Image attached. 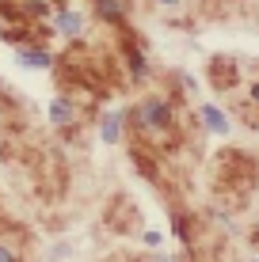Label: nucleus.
<instances>
[{
  "label": "nucleus",
  "instance_id": "7ed1b4c3",
  "mask_svg": "<svg viewBox=\"0 0 259 262\" xmlns=\"http://www.w3.org/2000/svg\"><path fill=\"white\" fill-rule=\"evenodd\" d=\"M252 99H255V103H259V80H255V84H252Z\"/></svg>",
  "mask_w": 259,
  "mask_h": 262
},
{
  "label": "nucleus",
  "instance_id": "f257e3e1",
  "mask_svg": "<svg viewBox=\"0 0 259 262\" xmlns=\"http://www.w3.org/2000/svg\"><path fill=\"white\" fill-rule=\"evenodd\" d=\"M133 122H137L141 133H149V137H160V133H168L175 125V111L172 103H164V99H145V103L133 111Z\"/></svg>",
  "mask_w": 259,
  "mask_h": 262
},
{
  "label": "nucleus",
  "instance_id": "f03ea898",
  "mask_svg": "<svg viewBox=\"0 0 259 262\" xmlns=\"http://www.w3.org/2000/svg\"><path fill=\"white\" fill-rule=\"evenodd\" d=\"M202 118L210 122V129H217V133H225L229 125H225V118H221V111H213V106H206V111H202Z\"/></svg>",
  "mask_w": 259,
  "mask_h": 262
}]
</instances>
